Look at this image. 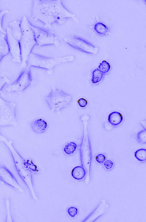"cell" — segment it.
<instances>
[{
	"instance_id": "obj_1",
	"label": "cell",
	"mask_w": 146,
	"mask_h": 222,
	"mask_svg": "<svg viewBox=\"0 0 146 222\" xmlns=\"http://www.w3.org/2000/svg\"><path fill=\"white\" fill-rule=\"evenodd\" d=\"M22 35L19 41L21 58V65L26 64L28 57L34 45L36 43L31 25L27 17L24 16L20 22Z\"/></svg>"
},
{
	"instance_id": "obj_2",
	"label": "cell",
	"mask_w": 146,
	"mask_h": 222,
	"mask_svg": "<svg viewBox=\"0 0 146 222\" xmlns=\"http://www.w3.org/2000/svg\"><path fill=\"white\" fill-rule=\"evenodd\" d=\"M74 59L73 56H68L54 58L45 57L31 53L29 54L27 62L28 67L34 66L52 71L53 68L58 64Z\"/></svg>"
},
{
	"instance_id": "obj_3",
	"label": "cell",
	"mask_w": 146,
	"mask_h": 222,
	"mask_svg": "<svg viewBox=\"0 0 146 222\" xmlns=\"http://www.w3.org/2000/svg\"><path fill=\"white\" fill-rule=\"evenodd\" d=\"M16 104L6 101L0 97V126L16 125Z\"/></svg>"
},
{
	"instance_id": "obj_4",
	"label": "cell",
	"mask_w": 146,
	"mask_h": 222,
	"mask_svg": "<svg viewBox=\"0 0 146 222\" xmlns=\"http://www.w3.org/2000/svg\"><path fill=\"white\" fill-rule=\"evenodd\" d=\"M72 98L71 95L53 87L52 91L45 98V99L52 110L58 112L60 109L68 105L71 102Z\"/></svg>"
},
{
	"instance_id": "obj_5",
	"label": "cell",
	"mask_w": 146,
	"mask_h": 222,
	"mask_svg": "<svg viewBox=\"0 0 146 222\" xmlns=\"http://www.w3.org/2000/svg\"><path fill=\"white\" fill-rule=\"evenodd\" d=\"M5 143L11 150L18 172L21 178L30 189L31 193L33 191L31 183V174L25 168L24 161L23 158L15 151L12 145V141L8 140Z\"/></svg>"
},
{
	"instance_id": "obj_6",
	"label": "cell",
	"mask_w": 146,
	"mask_h": 222,
	"mask_svg": "<svg viewBox=\"0 0 146 222\" xmlns=\"http://www.w3.org/2000/svg\"><path fill=\"white\" fill-rule=\"evenodd\" d=\"M31 82V78L29 67L27 66L22 72L19 76L12 84L5 89L9 92L19 93L23 91Z\"/></svg>"
},
{
	"instance_id": "obj_7",
	"label": "cell",
	"mask_w": 146,
	"mask_h": 222,
	"mask_svg": "<svg viewBox=\"0 0 146 222\" xmlns=\"http://www.w3.org/2000/svg\"><path fill=\"white\" fill-rule=\"evenodd\" d=\"M5 32L9 52L13 58V61L17 63H21V50L19 41L14 37L9 27L7 28Z\"/></svg>"
},
{
	"instance_id": "obj_8",
	"label": "cell",
	"mask_w": 146,
	"mask_h": 222,
	"mask_svg": "<svg viewBox=\"0 0 146 222\" xmlns=\"http://www.w3.org/2000/svg\"><path fill=\"white\" fill-rule=\"evenodd\" d=\"M31 27L33 32L36 43L39 45L53 43L55 38L51 33L44 29L36 28L31 25Z\"/></svg>"
},
{
	"instance_id": "obj_9",
	"label": "cell",
	"mask_w": 146,
	"mask_h": 222,
	"mask_svg": "<svg viewBox=\"0 0 146 222\" xmlns=\"http://www.w3.org/2000/svg\"><path fill=\"white\" fill-rule=\"evenodd\" d=\"M65 39V41L79 50L92 53L98 50L95 47L81 38L74 36H68Z\"/></svg>"
},
{
	"instance_id": "obj_10",
	"label": "cell",
	"mask_w": 146,
	"mask_h": 222,
	"mask_svg": "<svg viewBox=\"0 0 146 222\" xmlns=\"http://www.w3.org/2000/svg\"><path fill=\"white\" fill-rule=\"evenodd\" d=\"M0 179L12 186L20 192L24 191L19 185L12 173L3 164H0Z\"/></svg>"
},
{
	"instance_id": "obj_11",
	"label": "cell",
	"mask_w": 146,
	"mask_h": 222,
	"mask_svg": "<svg viewBox=\"0 0 146 222\" xmlns=\"http://www.w3.org/2000/svg\"><path fill=\"white\" fill-rule=\"evenodd\" d=\"M33 130L37 133H41L45 132L48 127L47 122L42 118L37 119L31 123Z\"/></svg>"
},
{
	"instance_id": "obj_12",
	"label": "cell",
	"mask_w": 146,
	"mask_h": 222,
	"mask_svg": "<svg viewBox=\"0 0 146 222\" xmlns=\"http://www.w3.org/2000/svg\"><path fill=\"white\" fill-rule=\"evenodd\" d=\"M9 28L14 37L19 41L22 35L20 22L16 20H14L10 23Z\"/></svg>"
},
{
	"instance_id": "obj_13",
	"label": "cell",
	"mask_w": 146,
	"mask_h": 222,
	"mask_svg": "<svg viewBox=\"0 0 146 222\" xmlns=\"http://www.w3.org/2000/svg\"><path fill=\"white\" fill-rule=\"evenodd\" d=\"M123 117L119 112L113 111L111 112L108 116V121L109 123L113 126H117L123 121Z\"/></svg>"
},
{
	"instance_id": "obj_14",
	"label": "cell",
	"mask_w": 146,
	"mask_h": 222,
	"mask_svg": "<svg viewBox=\"0 0 146 222\" xmlns=\"http://www.w3.org/2000/svg\"><path fill=\"white\" fill-rule=\"evenodd\" d=\"M85 169L81 166H77L74 168L71 171V175L74 179L80 180L83 179L86 175Z\"/></svg>"
},
{
	"instance_id": "obj_15",
	"label": "cell",
	"mask_w": 146,
	"mask_h": 222,
	"mask_svg": "<svg viewBox=\"0 0 146 222\" xmlns=\"http://www.w3.org/2000/svg\"><path fill=\"white\" fill-rule=\"evenodd\" d=\"M9 52L6 34L1 32L0 34V53L3 56Z\"/></svg>"
},
{
	"instance_id": "obj_16",
	"label": "cell",
	"mask_w": 146,
	"mask_h": 222,
	"mask_svg": "<svg viewBox=\"0 0 146 222\" xmlns=\"http://www.w3.org/2000/svg\"><path fill=\"white\" fill-rule=\"evenodd\" d=\"M78 146L75 142H70L66 143L64 146L63 150L64 153L67 155L73 154L76 151Z\"/></svg>"
},
{
	"instance_id": "obj_17",
	"label": "cell",
	"mask_w": 146,
	"mask_h": 222,
	"mask_svg": "<svg viewBox=\"0 0 146 222\" xmlns=\"http://www.w3.org/2000/svg\"><path fill=\"white\" fill-rule=\"evenodd\" d=\"M104 77V74L98 68L96 69L92 72L91 79L92 83L93 84L98 83L102 80Z\"/></svg>"
},
{
	"instance_id": "obj_18",
	"label": "cell",
	"mask_w": 146,
	"mask_h": 222,
	"mask_svg": "<svg viewBox=\"0 0 146 222\" xmlns=\"http://www.w3.org/2000/svg\"><path fill=\"white\" fill-rule=\"evenodd\" d=\"M94 28L95 31L98 34H106L109 30L108 27L101 22H98L94 25Z\"/></svg>"
},
{
	"instance_id": "obj_19",
	"label": "cell",
	"mask_w": 146,
	"mask_h": 222,
	"mask_svg": "<svg viewBox=\"0 0 146 222\" xmlns=\"http://www.w3.org/2000/svg\"><path fill=\"white\" fill-rule=\"evenodd\" d=\"M135 158L141 162H145L146 160V150L145 148H140L137 150L134 153Z\"/></svg>"
},
{
	"instance_id": "obj_20",
	"label": "cell",
	"mask_w": 146,
	"mask_h": 222,
	"mask_svg": "<svg viewBox=\"0 0 146 222\" xmlns=\"http://www.w3.org/2000/svg\"><path fill=\"white\" fill-rule=\"evenodd\" d=\"M98 69L104 74L108 73L110 70V66L108 62L104 60L100 63Z\"/></svg>"
},
{
	"instance_id": "obj_21",
	"label": "cell",
	"mask_w": 146,
	"mask_h": 222,
	"mask_svg": "<svg viewBox=\"0 0 146 222\" xmlns=\"http://www.w3.org/2000/svg\"><path fill=\"white\" fill-rule=\"evenodd\" d=\"M136 137L137 139L140 142L145 143L146 142V129H145L139 131L137 133Z\"/></svg>"
},
{
	"instance_id": "obj_22",
	"label": "cell",
	"mask_w": 146,
	"mask_h": 222,
	"mask_svg": "<svg viewBox=\"0 0 146 222\" xmlns=\"http://www.w3.org/2000/svg\"><path fill=\"white\" fill-rule=\"evenodd\" d=\"M5 203L7 211V218L6 222H12L10 209V201L8 197H6L5 199Z\"/></svg>"
},
{
	"instance_id": "obj_23",
	"label": "cell",
	"mask_w": 146,
	"mask_h": 222,
	"mask_svg": "<svg viewBox=\"0 0 146 222\" xmlns=\"http://www.w3.org/2000/svg\"><path fill=\"white\" fill-rule=\"evenodd\" d=\"M67 212L69 216L72 217H74L77 215L78 210L76 207L71 206L68 208Z\"/></svg>"
},
{
	"instance_id": "obj_24",
	"label": "cell",
	"mask_w": 146,
	"mask_h": 222,
	"mask_svg": "<svg viewBox=\"0 0 146 222\" xmlns=\"http://www.w3.org/2000/svg\"><path fill=\"white\" fill-rule=\"evenodd\" d=\"M96 162L99 164H102L106 160L105 155L102 153H99L96 155L95 157Z\"/></svg>"
},
{
	"instance_id": "obj_25",
	"label": "cell",
	"mask_w": 146,
	"mask_h": 222,
	"mask_svg": "<svg viewBox=\"0 0 146 222\" xmlns=\"http://www.w3.org/2000/svg\"><path fill=\"white\" fill-rule=\"evenodd\" d=\"M9 12V11L7 10H4L0 11V32L5 34H6V32L3 30L2 27V20L4 15Z\"/></svg>"
},
{
	"instance_id": "obj_26",
	"label": "cell",
	"mask_w": 146,
	"mask_h": 222,
	"mask_svg": "<svg viewBox=\"0 0 146 222\" xmlns=\"http://www.w3.org/2000/svg\"><path fill=\"white\" fill-rule=\"evenodd\" d=\"M103 166L105 169L107 170H110L112 169L114 166V163L113 162L110 160H105L103 163Z\"/></svg>"
},
{
	"instance_id": "obj_27",
	"label": "cell",
	"mask_w": 146,
	"mask_h": 222,
	"mask_svg": "<svg viewBox=\"0 0 146 222\" xmlns=\"http://www.w3.org/2000/svg\"><path fill=\"white\" fill-rule=\"evenodd\" d=\"M79 106L81 108L85 107L88 103L87 101L84 98H81L79 99L77 101Z\"/></svg>"
},
{
	"instance_id": "obj_28",
	"label": "cell",
	"mask_w": 146,
	"mask_h": 222,
	"mask_svg": "<svg viewBox=\"0 0 146 222\" xmlns=\"http://www.w3.org/2000/svg\"><path fill=\"white\" fill-rule=\"evenodd\" d=\"M10 81V80L6 77L0 78V91L4 85L7 83H9Z\"/></svg>"
},
{
	"instance_id": "obj_29",
	"label": "cell",
	"mask_w": 146,
	"mask_h": 222,
	"mask_svg": "<svg viewBox=\"0 0 146 222\" xmlns=\"http://www.w3.org/2000/svg\"><path fill=\"white\" fill-rule=\"evenodd\" d=\"M7 140L6 138L2 136L0 134V141H3L5 142Z\"/></svg>"
},
{
	"instance_id": "obj_30",
	"label": "cell",
	"mask_w": 146,
	"mask_h": 222,
	"mask_svg": "<svg viewBox=\"0 0 146 222\" xmlns=\"http://www.w3.org/2000/svg\"><path fill=\"white\" fill-rule=\"evenodd\" d=\"M3 57V56L0 53V61Z\"/></svg>"
}]
</instances>
